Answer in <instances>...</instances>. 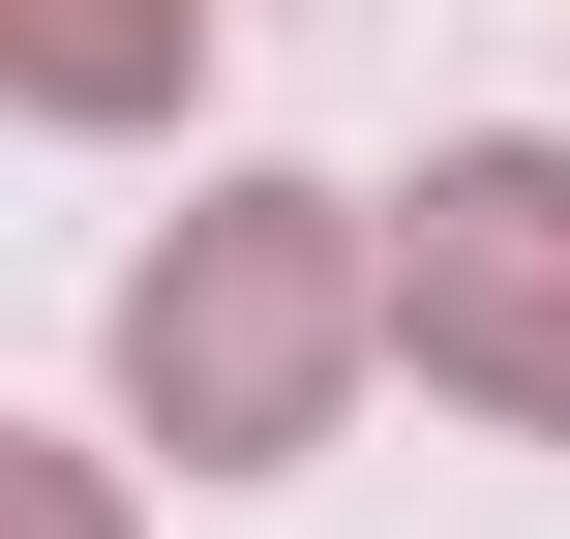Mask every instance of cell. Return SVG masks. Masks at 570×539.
I'll list each match as a JSON object with an SVG mask.
<instances>
[{"label": "cell", "instance_id": "cell-2", "mask_svg": "<svg viewBox=\"0 0 570 539\" xmlns=\"http://www.w3.org/2000/svg\"><path fill=\"white\" fill-rule=\"evenodd\" d=\"M391 330H421V390L570 420V150H451L391 210Z\"/></svg>", "mask_w": 570, "mask_h": 539}, {"label": "cell", "instance_id": "cell-1", "mask_svg": "<svg viewBox=\"0 0 570 539\" xmlns=\"http://www.w3.org/2000/svg\"><path fill=\"white\" fill-rule=\"evenodd\" d=\"M361 330H391V240H361L331 180H210V210L120 270V420H150L180 480H271V450H331Z\"/></svg>", "mask_w": 570, "mask_h": 539}, {"label": "cell", "instance_id": "cell-3", "mask_svg": "<svg viewBox=\"0 0 570 539\" xmlns=\"http://www.w3.org/2000/svg\"><path fill=\"white\" fill-rule=\"evenodd\" d=\"M0 90L30 120H180L210 90V0H0Z\"/></svg>", "mask_w": 570, "mask_h": 539}, {"label": "cell", "instance_id": "cell-4", "mask_svg": "<svg viewBox=\"0 0 570 539\" xmlns=\"http://www.w3.org/2000/svg\"><path fill=\"white\" fill-rule=\"evenodd\" d=\"M0 539H120V480H90V450H30V420H0Z\"/></svg>", "mask_w": 570, "mask_h": 539}]
</instances>
